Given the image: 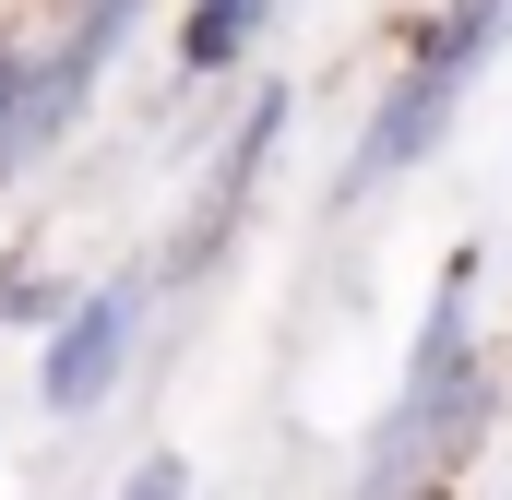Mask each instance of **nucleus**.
<instances>
[{
	"label": "nucleus",
	"instance_id": "nucleus-1",
	"mask_svg": "<svg viewBox=\"0 0 512 500\" xmlns=\"http://www.w3.org/2000/svg\"><path fill=\"white\" fill-rule=\"evenodd\" d=\"M501 24H512V0H453V12L429 24V48L405 60V84L382 96V120L358 131V167H346V191H382V179L405 167V155H429V143H441V120L465 108V84L489 72Z\"/></svg>",
	"mask_w": 512,
	"mask_h": 500
},
{
	"label": "nucleus",
	"instance_id": "nucleus-2",
	"mask_svg": "<svg viewBox=\"0 0 512 500\" xmlns=\"http://www.w3.org/2000/svg\"><path fill=\"white\" fill-rule=\"evenodd\" d=\"M131 334H143V286H96L84 310H60V334H48V405L84 417L131 370Z\"/></svg>",
	"mask_w": 512,
	"mask_h": 500
},
{
	"label": "nucleus",
	"instance_id": "nucleus-3",
	"mask_svg": "<svg viewBox=\"0 0 512 500\" xmlns=\"http://www.w3.org/2000/svg\"><path fill=\"white\" fill-rule=\"evenodd\" d=\"M262 12H274V0H191V24H179V72H227V60L262 36Z\"/></svg>",
	"mask_w": 512,
	"mask_h": 500
},
{
	"label": "nucleus",
	"instance_id": "nucleus-4",
	"mask_svg": "<svg viewBox=\"0 0 512 500\" xmlns=\"http://www.w3.org/2000/svg\"><path fill=\"white\" fill-rule=\"evenodd\" d=\"M120 500H191V465H179V453H155V465H143Z\"/></svg>",
	"mask_w": 512,
	"mask_h": 500
},
{
	"label": "nucleus",
	"instance_id": "nucleus-5",
	"mask_svg": "<svg viewBox=\"0 0 512 500\" xmlns=\"http://www.w3.org/2000/svg\"><path fill=\"white\" fill-rule=\"evenodd\" d=\"M24 120V60H0V131Z\"/></svg>",
	"mask_w": 512,
	"mask_h": 500
}]
</instances>
